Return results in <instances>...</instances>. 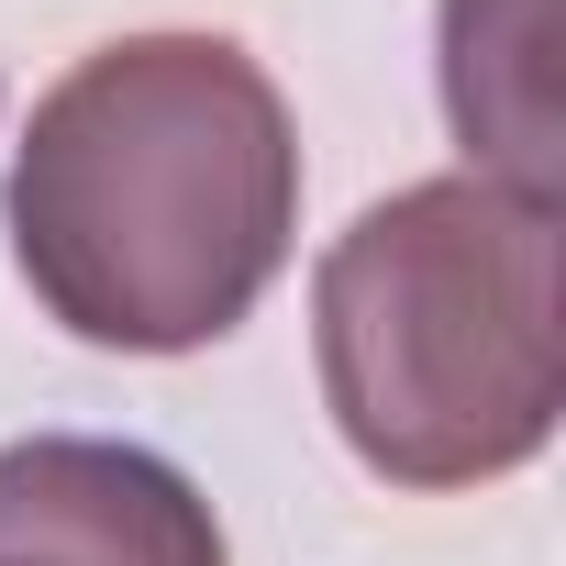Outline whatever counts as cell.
Wrapping results in <instances>:
<instances>
[{"label": "cell", "instance_id": "obj_1", "mask_svg": "<svg viewBox=\"0 0 566 566\" xmlns=\"http://www.w3.org/2000/svg\"><path fill=\"white\" fill-rule=\"evenodd\" d=\"M0 233L45 323L112 356L222 345L301 233V134L233 34L90 45L12 134Z\"/></svg>", "mask_w": 566, "mask_h": 566}, {"label": "cell", "instance_id": "obj_2", "mask_svg": "<svg viewBox=\"0 0 566 566\" xmlns=\"http://www.w3.org/2000/svg\"><path fill=\"white\" fill-rule=\"evenodd\" d=\"M323 411L389 489H489L555 444L566 301L555 200L489 178H411L312 266Z\"/></svg>", "mask_w": 566, "mask_h": 566}, {"label": "cell", "instance_id": "obj_3", "mask_svg": "<svg viewBox=\"0 0 566 566\" xmlns=\"http://www.w3.org/2000/svg\"><path fill=\"white\" fill-rule=\"evenodd\" d=\"M0 566H233V544L156 444L23 433L0 444Z\"/></svg>", "mask_w": 566, "mask_h": 566}, {"label": "cell", "instance_id": "obj_4", "mask_svg": "<svg viewBox=\"0 0 566 566\" xmlns=\"http://www.w3.org/2000/svg\"><path fill=\"white\" fill-rule=\"evenodd\" d=\"M444 123L467 178L555 200V0H444Z\"/></svg>", "mask_w": 566, "mask_h": 566}]
</instances>
